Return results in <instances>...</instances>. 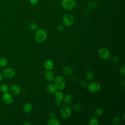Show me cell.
Here are the masks:
<instances>
[{
	"instance_id": "obj_4",
	"label": "cell",
	"mask_w": 125,
	"mask_h": 125,
	"mask_svg": "<svg viewBox=\"0 0 125 125\" xmlns=\"http://www.w3.org/2000/svg\"><path fill=\"white\" fill-rule=\"evenodd\" d=\"M72 113V109L69 106L66 105L61 108L60 110V114L61 116L65 119L69 118Z\"/></svg>"
},
{
	"instance_id": "obj_21",
	"label": "cell",
	"mask_w": 125,
	"mask_h": 125,
	"mask_svg": "<svg viewBox=\"0 0 125 125\" xmlns=\"http://www.w3.org/2000/svg\"><path fill=\"white\" fill-rule=\"evenodd\" d=\"M97 3L95 1H91L90 3H89L88 5V9L90 10H94L97 8Z\"/></svg>"
},
{
	"instance_id": "obj_26",
	"label": "cell",
	"mask_w": 125,
	"mask_h": 125,
	"mask_svg": "<svg viewBox=\"0 0 125 125\" xmlns=\"http://www.w3.org/2000/svg\"><path fill=\"white\" fill-rule=\"evenodd\" d=\"M29 27L30 28V29L32 31H35L38 28V25L35 22H31L29 24Z\"/></svg>"
},
{
	"instance_id": "obj_31",
	"label": "cell",
	"mask_w": 125,
	"mask_h": 125,
	"mask_svg": "<svg viewBox=\"0 0 125 125\" xmlns=\"http://www.w3.org/2000/svg\"><path fill=\"white\" fill-rule=\"evenodd\" d=\"M80 85L81 87H83V88H84V87H86L87 86V83L85 81H81V83H80Z\"/></svg>"
},
{
	"instance_id": "obj_19",
	"label": "cell",
	"mask_w": 125,
	"mask_h": 125,
	"mask_svg": "<svg viewBox=\"0 0 125 125\" xmlns=\"http://www.w3.org/2000/svg\"><path fill=\"white\" fill-rule=\"evenodd\" d=\"M104 113V110L102 107L97 108L94 112V114L96 117H101Z\"/></svg>"
},
{
	"instance_id": "obj_6",
	"label": "cell",
	"mask_w": 125,
	"mask_h": 125,
	"mask_svg": "<svg viewBox=\"0 0 125 125\" xmlns=\"http://www.w3.org/2000/svg\"><path fill=\"white\" fill-rule=\"evenodd\" d=\"M88 90L92 93H96L100 91L101 89L100 84L96 82L90 83L87 86Z\"/></svg>"
},
{
	"instance_id": "obj_24",
	"label": "cell",
	"mask_w": 125,
	"mask_h": 125,
	"mask_svg": "<svg viewBox=\"0 0 125 125\" xmlns=\"http://www.w3.org/2000/svg\"><path fill=\"white\" fill-rule=\"evenodd\" d=\"M88 124L89 125H98L99 124V122L97 119L93 117L90 120Z\"/></svg>"
},
{
	"instance_id": "obj_37",
	"label": "cell",
	"mask_w": 125,
	"mask_h": 125,
	"mask_svg": "<svg viewBox=\"0 0 125 125\" xmlns=\"http://www.w3.org/2000/svg\"><path fill=\"white\" fill-rule=\"evenodd\" d=\"M23 125H30V123H23Z\"/></svg>"
},
{
	"instance_id": "obj_36",
	"label": "cell",
	"mask_w": 125,
	"mask_h": 125,
	"mask_svg": "<svg viewBox=\"0 0 125 125\" xmlns=\"http://www.w3.org/2000/svg\"><path fill=\"white\" fill-rule=\"evenodd\" d=\"M2 77H3L2 74L1 73H0V82H1V81H2Z\"/></svg>"
},
{
	"instance_id": "obj_16",
	"label": "cell",
	"mask_w": 125,
	"mask_h": 125,
	"mask_svg": "<svg viewBox=\"0 0 125 125\" xmlns=\"http://www.w3.org/2000/svg\"><path fill=\"white\" fill-rule=\"evenodd\" d=\"M33 109V106L31 104L29 103H25L23 106V110L26 113L30 112Z\"/></svg>"
},
{
	"instance_id": "obj_25",
	"label": "cell",
	"mask_w": 125,
	"mask_h": 125,
	"mask_svg": "<svg viewBox=\"0 0 125 125\" xmlns=\"http://www.w3.org/2000/svg\"><path fill=\"white\" fill-rule=\"evenodd\" d=\"M121 118L119 116H116L112 119V124L115 125H118L121 123Z\"/></svg>"
},
{
	"instance_id": "obj_20",
	"label": "cell",
	"mask_w": 125,
	"mask_h": 125,
	"mask_svg": "<svg viewBox=\"0 0 125 125\" xmlns=\"http://www.w3.org/2000/svg\"><path fill=\"white\" fill-rule=\"evenodd\" d=\"M8 64V61L7 60L4 58H0V67H4L7 65Z\"/></svg>"
},
{
	"instance_id": "obj_2",
	"label": "cell",
	"mask_w": 125,
	"mask_h": 125,
	"mask_svg": "<svg viewBox=\"0 0 125 125\" xmlns=\"http://www.w3.org/2000/svg\"><path fill=\"white\" fill-rule=\"evenodd\" d=\"M54 85L57 89L62 90L64 89L66 85V82L64 78L61 76H57L54 79Z\"/></svg>"
},
{
	"instance_id": "obj_34",
	"label": "cell",
	"mask_w": 125,
	"mask_h": 125,
	"mask_svg": "<svg viewBox=\"0 0 125 125\" xmlns=\"http://www.w3.org/2000/svg\"><path fill=\"white\" fill-rule=\"evenodd\" d=\"M55 104H56V105L57 106H60V105H61V104H62L61 101H57V100H56V102H55Z\"/></svg>"
},
{
	"instance_id": "obj_5",
	"label": "cell",
	"mask_w": 125,
	"mask_h": 125,
	"mask_svg": "<svg viewBox=\"0 0 125 125\" xmlns=\"http://www.w3.org/2000/svg\"><path fill=\"white\" fill-rule=\"evenodd\" d=\"M62 21L63 23L67 26H71L74 22V18L70 14H65L62 17Z\"/></svg>"
},
{
	"instance_id": "obj_38",
	"label": "cell",
	"mask_w": 125,
	"mask_h": 125,
	"mask_svg": "<svg viewBox=\"0 0 125 125\" xmlns=\"http://www.w3.org/2000/svg\"><path fill=\"white\" fill-rule=\"evenodd\" d=\"M123 119H125V114H124V115H123Z\"/></svg>"
},
{
	"instance_id": "obj_14",
	"label": "cell",
	"mask_w": 125,
	"mask_h": 125,
	"mask_svg": "<svg viewBox=\"0 0 125 125\" xmlns=\"http://www.w3.org/2000/svg\"><path fill=\"white\" fill-rule=\"evenodd\" d=\"M46 90L49 94H54L57 90V88L54 84L49 83L46 86Z\"/></svg>"
},
{
	"instance_id": "obj_28",
	"label": "cell",
	"mask_w": 125,
	"mask_h": 125,
	"mask_svg": "<svg viewBox=\"0 0 125 125\" xmlns=\"http://www.w3.org/2000/svg\"><path fill=\"white\" fill-rule=\"evenodd\" d=\"M56 30H57V31L58 32H62V31H64V26H63L62 25L60 24V25H58L57 26Z\"/></svg>"
},
{
	"instance_id": "obj_30",
	"label": "cell",
	"mask_w": 125,
	"mask_h": 125,
	"mask_svg": "<svg viewBox=\"0 0 125 125\" xmlns=\"http://www.w3.org/2000/svg\"><path fill=\"white\" fill-rule=\"evenodd\" d=\"M120 73L123 76L125 75V66L124 65L122 66L120 68Z\"/></svg>"
},
{
	"instance_id": "obj_17",
	"label": "cell",
	"mask_w": 125,
	"mask_h": 125,
	"mask_svg": "<svg viewBox=\"0 0 125 125\" xmlns=\"http://www.w3.org/2000/svg\"><path fill=\"white\" fill-rule=\"evenodd\" d=\"M60 124L59 120L55 117L50 118L47 123V125H60Z\"/></svg>"
},
{
	"instance_id": "obj_11",
	"label": "cell",
	"mask_w": 125,
	"mask_h": 125,
	"mask_svg": "<svg viewBox=\"0 0 125 125\" xmlns=\"http://www.w3.org/2000/svg\"><path fill=\"white\" fill-rule=\"evenodd\" d=\"M62 72L63 73L67 76H70L73 73V69L72 67L69 65H66L62 68Z\"/></svg>"
},
{
	"instance_id": "obj_12",
	"label": "cell",
	"mask_w": 125,
	"mask_h": 125,
	"mask_svg": "<svg viewBox=\"0 0 125 125\" xmlns=\"http://www.w3.org/2000/svg\"><path fill=\"white\" fill-rule=\"evenodd\" d=\"M44 77L45 79L49 82L53 81L55 78L53 72L50 70H47L45 71L44 74Z\"/></svg>"
},
{
	"instance_id": "obj_18",
	"label": "cell",
	"mask_w": 125,
	"mask_h": 125,
	"mask_svg": "<svg viewBox=\"0 0 125 125\" xmlns=\"http://www.w3.org/2000/svg\"><path fill=\"white\" fill-rule=\"evenodd\" d=\"M55 97L57 101H62L63 98V94L62 92L59 90L55 92Z\"/></svg>"
},
{
	"instance_id": "obj_23",
	"label": "cell",
	"mask_w": 125,
	"mask_h": 125,
	"mask_svg": "<svg viewBox=\"0 0 125 125\" xmlns=\"http://www.w3.org/2000/svg\"><path fill=\"white\" fill-rule=\"evenodd\" d=\"M94 77V74L91 71H88L85 75V78L88 81H92Z\"/></svg>"
},
{
	"instance_id": "obj_32",
	"label": "cell",
	"mask_w": 125,
	"mask_h": 125,
	"mask_svg": "<svg viewBox=\"0 0 125 125\" xmlns=\"http://www.w3.org/2000/svg\"><path fill=\"white\" fill-rule=\"evenodd\" d=\"M48 116L50 118H54L55 117V113L54 112L52 111H51L49 112V114H48Z\"/></svg>"
},
{
	"instance_id": "obj_27",
	"label": "cell",
	"mask_w": 125,
	"mask_h": 125,
	"mask_svg": "<svg viewBox=\"0 0 125 125\" xmlns=\"http://www.w3.org/2000/svg\"><path fill=\"white\" fill-rule=\"evenodd\" d=\"M73 108L76 111H80L81 110L82 106L80 104H76L73 105Z\"/></svg>"
},
{
	"instance_id": "obj_33",
	"label": "cell",
	"mask_w": 125,
	"mask_h": 125,
	"mask_svg": "<svg viewBox=\"0 0 125 125\" xmlns=\"http://www.w3.org/2000/svg\"><path fill=\"white\" fill-rule=\"evenodd\" d=\"M29 2L31 4L35 5L38 3V0H29Z\"/></svg>"
},
{
	"instance_id": "obj_7",
	"label": "cell",
	"mask_w": 125,
	"mask_h": 125,
	"mask_svg": "<svg viewBox=\"0 0 125 125\" xmlns=\"http://www.w3.org/2000/svg\"><path fill=\"white\" fill-rule=\"evenodd\" d=\"M2 75L7 79H11L15 76V71L12 68L7 67L3 69Z\"/></svg>"
},
{
	"instance_id": "obj_1",
	"label": "cell",
	"mask_w": 125,
	"mask_h": 125,
	"mask_svg": "<svg viewBox=\"0 0 125 125\" xmlns=\"http://www.w3.org/2000/svg\"><path fill=\"white\" fill-rule=\"evenodd\" d=\"M47 36V33L45 30L43 29H39L35 32L34 34V39L37 42L42 43L45 41Z\"/></svg>"
},
{
	"instance_id": "obj_15",
	"label": "cell",
	"mask_w": 125,
	"mask_h": 125,
	"mask_svg": "<svg viewBox=\"0 0 125 125\" xmlns=\"http://www.w3.org/2000/svg\"><path fill=\"white\" fill-rule=\"evenodd\" d=\"M62 100L63 101V102L65 104H71L73 102V97L71 94H68L66 95L64 97H63V98Z\"/></svg>"
},
{
	"instance_id": "obj_9",
	"label": "cell",
	"mask_w": 125,
	"mask_h": 125,
	"mask_svg": "<svg viewBox=\"0 0 125 125\" xmlns=\"http://www.w3.org/2000/svg\"><path fill=\"white\" fill-rule=\"evenodd\" d=\"M2 100L5 104H10L13 103L14 98L12 94L7 92L3 93L2 96Z\"/></svg>"
},
{
	"instance_id": "obj_29",
	"label": "cell",
	"mask_w": 125,
	"mask_h": 125,
	"mask_svg": "<svg viewBox=\"0 0 125 125\" xmlns=\"http://www.w3.org/2000/svg\"><path fill=\"white\" fill-rule=\"evenodd\" d=\"M118 61H119V58L116 56H113L111 58V61L112 62L116 63L118 62Z\"/></svg>"
},
{
	"instance_id": "obj_8",
	"label": "cell",
	"mask_w": 125,
	"mask_h": 125,
	"mask_svg": "<svg viewBox=\"0 0 125 125\" xmlns=\"http://www.w3.org/2000/svg\"><path fill=\"white\" fill-rule=\"evenodd\" d=\"M98 55L102 59L107 60L110 56V52L107 49L102 47L99 50Z\"/></svg>"
},
{
	"instance_id": "obj_10",
	"label": "cell",
	"mask_w": 125,
	"mask_h": 125,
	"mask_svg": "<svg viewBox=\"0 0 125 125\" xmlns=\"http://www.w3.org/2000/svg\"><path fill=\"white\" fill-rule=\"evenodd\" d=\"M10 91L11 93L15 95H19L21 92V88L19 85L17 84H13L10 87Z\"/></svg>"
},
{
	"instance_id": "obj_13",
	"label": "cell",
	"mask_w": 125,
	"mask_h": 125,
	"mask_svg": "<svg viewBox=\"0 0 125 125\" xmlns=\"http://www.w3.org/2000/svg\"><path fill=\"white\" fill-rule=\"evenodd\" d=\"M44 66L47 70H51L54 67V62L51 60H46L44 62Z\"/></svg>"
},
{
	"instance_id": "obj_3",
	"label": "cell",
	"mask_w": 125,
	"mask_h": 125,
	"mask_svg": "<svg viewBox=\"0 0 125 125\" xmlns=\"http://www.w3.org/2000/svg\"><path fill=\"white\" fill-rule=\"evenodd\" d=\"M61 4L64 9L67 10H73L76 6V2L75 0H62Z\"/></svg>"
},
{
	"instance_id": "obj_22",
	"label": "cell",
	"mask_w": 125,
	"mask_h": 125,
	"mask_svg": "<svg viewBox=\"0 0 125 125\" xmlns=\"http://www.w3.org/2000/svg\"><path fill=\"white\" fill-rule=\"evenodd\" d=\"M9 90V87L6 84H2L0 86V91L2 93L7 92Z\"/></svg>"
},
{
	"instance_id": "obj_35",
	"label": "cell",
	"mask_w": 125,
	"mask_h": 125,
	"mask_svg": "<svg viewBox=\"0 0 125 125\" xmlns=\"http://www.w3.org/2000/svg\"><path fill=\"white\" fill-rule=\"evenodd\" d=\"M121 85L123 87L124 86V85H125V80H124V79H122L121 81Z\"/></svg>"
}]
</instances>
